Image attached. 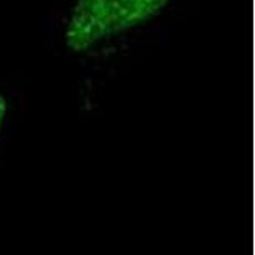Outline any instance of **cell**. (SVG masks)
I'll return each mask as SVG.
<instances>
[{
	"label": "cell",
	"instance_id": "1",
	"mask_svg": "<svg viewBox=\"0 0 255 255\" xmlns=\"http://www.w3.org/2000/svg\"><path fill=\"white\" fill-rule=\"evenodd\" d=\"M168 0H79L67 27V44L75 51L155 15Z\"/></svg>",
	"mask_w": 255,
	"mask_h": 255
},
{
	"label": "cell",
	"instance_id": "2",
	"mask_svg": "<svg viewBox=\"0 0 255 255\" xmlns=\"http://www.w3.org/2000/svg\"><path fill=\"white\" fill-rule=\"evenodd\" d=\"M3 116H5V101H3V99L0 97V126H2Z\"/></svg>",
	"mask_w": 255,
	"mask_h": 255
}]
</instances>
